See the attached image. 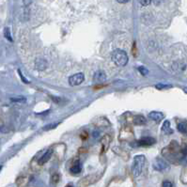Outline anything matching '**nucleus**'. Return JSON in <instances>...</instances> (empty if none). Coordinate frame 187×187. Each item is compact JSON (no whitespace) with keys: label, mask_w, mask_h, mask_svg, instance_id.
I'll list each match as a JSON object with an SVG mask.
<instances>
[{"label":"nucleus","mask_w":187,"mask_h":187,"mask_svg":"<svg viewBox=\"0 0 187 187\" xmlns=\"http://www.w3.org/2000/svg\"><path fill=\"white\" fill-rule=\"evenodd\" d=\"M112 61L119 67H123L128 63V56L125 51L121 49H116L111 55Z\"/></svg>","instance_id":"nucleus-1"},{"label":"nucleus","mask_w":187,"mask_h":187,"mask_svg":"<svg viewBox=\"0 0 187 187\" xmlns=\"http://www.w3.org/2000/svg\"><path fill=\"white\" fill-rule=\"evenodd\" d=\"M146 158L144 155H137L134 159V164L132 167V172L135 177H138L142 173L143 167L145 166Z\"/></svg>","instance_id":"nucleus-2"},{"label":"nucleus","mask_w":187,"mask_h":187,"mask_svg":"<svg viewBox=\"0 0 187 187\" xmlns=\"http://www.w3.org/2000/svg\"><path fill=\"white\" fill-rule=\"evenodd\" d=\"M85 80V75L84 74L79 73L76 74L72 75L71 77L69 78V84L70 86L74 87V86H79L80 84H82Z\"/></svg>","instance_id":"nucleus-3"},{"label":"nucleus","mask_w":187,"mask_h":187,"mask_svg":"<svg viewBox=\"0 0 187 187\" xmlns=\"http://www.w3.org/2000/svg\"><path fill=\"white\" fill-rule=\"evenodd\" d=\"M97 180H98V177H96V175H88V176L80 180L78 184H79V187H87L91 183L95 182Z\"/></svg>","instance_id":"nucleus-4"},{"label":"nucleus","mask_w":187,"mask_h":187,"mask_svg":"<svg viewBox=\"0 0 187 187\" xmlns=\"http://www.w3.org/2000/svg\"><path fill=\"white\" fill-rule=\"evenodd\" d=\"M133 136H134V133L130 127H125L120 131V139L122 141H128V140L133 138Z\"/></svg>","instance_id":"nucleus-5"},{"label":"nucleus","mask_w":187,"mask_h":187,"mask_svg":"<svg viewBox=\"0 0 187 187\" xmlns=\"http://www.w3.org/2000/svg\"><path fill=\"white\" fill-rule=\"evenodd\" d=\"M168 167V165L163 159H156L153 163V168L157 171H163Z\"/></svg>","instance_id":"nucleus-6"},{"label":"nucleus","mask_w":187,"mask_h":187,"mask_svg":"<svg viewBox=\"0 0 187 187\" xmlns=\"http://www.w3.org/2000/svg\"><path fill=\"white\" fill-rule=\"evenodd\" d=\"M106 80V74H104L102 71H97L94 75H93V81L95 84H101L103 83Z\"/></svg>","instance_id":"nucleus-7"},{"label":"nucleus","mask_w":187,"mask_h":187,"mask_svg":"<svg viewBox=\"0 0 187 187\" xmlns=\"http://www.w3.org/2000/svg\"><path fill=\"white\" fill-rule=\"evenodd\" d=\"M155 143V139L153 137H144L137 141V145L141 147H146V146H151Z\"/></svg>","instance_id":"nucleus-8"},{"label":"nucleus","mask_w":187,"mask_h":187,"mask_svg":"<svg viewBox=\"0 0 187 187\" xmlns=\"http://www.w3.org/2000/svg\"><path fill=\"white\" fill-rule=\"evenodd\" d=\"M111 142V137L109 135H106L102 139H101V143H102V153H106L108 149L109 145Z\"/></svg>","instance_id":"nucleus-9"},{"label":"nucleus","mask_w":187,"mask_h":187,"mask_svg":"<svg viewBox=\"0 0 187 187\" xmlns=\"http://www.w3.org/2000/svg\"><path fill=\"white\" fill-rule=\"evenodd\" d=\"M149 117L151 120L156 121V122H160L161 120H164V115L161 112H158V111H151L149 114Z\"/></svg>","instance_id":"nucleus-10"},{"label":"nucleus","mask_w":187,"mask_h":187,"mask_svg":"<svg viewBox=\"0 0 187 187\" xmlns=\"http://www.w3.org/2000/svg\"><path fill=\"white\" fill-rule=\"evenodd\" d=\"M35 67H36V69L39 70V71H43V70H45L46 67H47V62H46L44 58L40 57L35 61Z\"/></svg>","instance_id":"nucleus-11"},{"label":"nucleus","mask_w":187,"mask_h":187,"mask_svg":"<svg viewBox=\"0 0 187 187\" xmlns=\"http://www.w3.org/2000/svg\"><path fill=\"white\" fill-rule=\"evenodd\" d=\"M52 153H53L52 149H49V150L46 151V153L39 159V165H40V166H42V165H44L46 162H48L49 159H50L51 156H52Z\"/></svg>","instance_id":"nucleus-12"},{"label":"nucleus","mask_w":187,"mask_h":187,"mask_svg":"<svg viewBox=\"0 0 187 187\" xmlns=\"http://www.w3.org/2000/svg\"><path fill=\"white\" fill-rule=\"evenodd\" d=\"M97 120H98V121H94V124H95L97 127H106V126H109V125H110L108 120L106 119V118H102V117H100V118H99Z\"/></svg>","instance_id":"nucleus-13"},{"label":"nucleus","mask_w":187,"mask_h":187,"mask_svg":"<svg viewBox=\"0 0 187 187\" xmlns=\"http://www.w3.org/2000/svg\"><path fill=\"white\" fill-rule=\"evenodd\" d=\"M146 119L145 117L141 116V115H137V116H135L134 117V123L137 126H141V125H144L146 124Z\"/></svg>","instance_id":"nucleus-14"},{"label":"nucleus","mask_w":187,"mask_h":187,"mask_svg":"<svg viewBox=\"0 0 187 187\" xmlns=\"http://www.w3.org/2000/svg\"><path fill=\"white\" fill-rule=\"evenodd\" d=\"M81 165H80V163L77 161L76 163H74V165L70 167V171H71L72 174H78L81 172Z\"/></svg>","instance_id":"nucleus-15"},{"label":"nucleus","mask_w":187,"mask_h":187,"mask_svg":"<svg viewBox=\"0 0 187 187\" xmlns=\"http://www.w3.org/2000/svg\"><path fill=\"white\" fill-rule=\"evenodd\" d=\"M162 130H163L164 133H166L167 135L172 134V130L170 129V122H169V120H167V121L164 122L163 127H162Z\"/></svg>","instance_id":"nucleus-16"},{"label":"nucleus","mask_w":187,"mask_h":187,"mask_svg":"<svg viewBox=\"0 0 187 187\" xmlns=\"http://www.w3.org/2000/svg\"><path fill=\"white\" fill-rule=\"evenodd\" d=\"M178 130L182 134L187 133V122H182L178 124Z\"/></svg>","instance_id":"nucleus-17"},{"label":"nucleus","mask_w":187,"mask_h":187,"mask_svg":"<svg viewBox=\"0 0 187 187\" xmlns=\"http://www.w3.org/2000/svg\"><path fill=\"white\" fill-rule=\"evenodd\" d=\"M4 37L9 41H13V37H11V34H10V30L9 27H5L4 28Z\"/></svg>","instance_id":"nucleus-18"},{"label":"nucleus","mask_w":187,"mask_h":187,"mask_svg":"<svg viewBox=\"0 0 187 187\" xmlns=\"http://www.w3.org/2000/svg\"><path fill=\"white\" fill-rule=\"evenodd\" d=\"M11 102H26L27 99L25 97H14V98H11L10 99Z\"/></svg>","instance_id":"nucleus-19"},{"label":"nucleus","mask_w":187,"mask_h":187,"mask_svg":"<svg viewBox=\"0 0 187 187\" xmlns=\"http://www.w3.org/2000/svg\"><path fill=\"white\" fill-rule=\"evenodd\" d=\"M155 88L159 90H162V89H167V88H171V85H166V84H158L155 86Z\"/></svg>","instance_id":"nucleus-20"},{"label":"nucleus","mask_w":187,"mask_h":187,"mask_svg":"<svg viewBox=\"0 0 187 187\" xmlns=\"http://www.w3.org/2000/svg\"><path fill=\"white\" fill-rule=\"evenodd\" d=\"M56 126H57V123H56V124H54V123H52V124H48V125H46V126L43 127V130H44V131L52 130V129H55V128H56Z\"/></svg>","instance_id":"nucleus-21"},{"label":"nucleus","mask_w":187,"mask_h":187,"mask_svg":"<svg viewBox=\"0 0 187 187\" xmlns=\"http://www.w3.org/2000/svg\"><path fill=\"white\" fill-rule=\"evenodd\" d=\"M138 71L140 72V74H141L142 75H147L149 74V71L145 67H139L138 68Z\"/></svg>","instance_id":"nucleus-22"},{"label":"nucleus","mask_w":187,"mask_h":187,"mask_svg":"<svg viewBox=\"0 0 187 187\" xmlns=\"http://www.w3.org/2000/svg\"><path fill=\"white\" fill-rule=\"evenodd\" d=\"M139 2L142 6H149L151 2V0H139Z\"/></svg>","instance_id":"nucleus-23"},{"label":"nucleus","mask_w":187,"mask_h":187,"mask_svg":"<svg viewBox=\"0 0 187 187\" xmlns=\"http://www.w3.org/2000/svg\"><path fill=\"white\" fill-rule=\"evenodd\" d=\"M162 187H173V185H172V183H171L170 182H168V181H165V182H163Z\"/></svg>","instance_id":"nucleus-24"},{"label":"nucleus","mask_w":187,"mask_h":187,"mask_svg":"<svg viewBox=\"0 0 187 187\" xmlns=\"http://www.w3.org/2000/svg\"><path fill=\"white\" fill-rule=\"evenodd\" d=\"M58 179H59V177H58V175L57 174H54L53 175V177H52V182L56 183L58 182Z\"/></svg>","instance_id":"nucleus-25"},{"label":"nucleus","mask_w":187,"mask_h":187,"mask_svg":"<svg viewBox=\"0 0 187 187\" xmlns=\"http://www.w3.org/2000/svg\"><path fill=\"white\" fill-rule=\"evenodd\" d=\"M163 1H164V0H151V2H153L154 5H156V6H158L159 4H161Z\"/></svg>","instance_id":"nucleus-26"},{"label":"nucleus","mask_w":187,"mask_h":187,"mask_svg":"<svg viewBox=\"0 0 187 187\" xmlns=\"http://www.w3.org/2000/svg\"><path fill=\"white\" fill-rule=\"evenodd\" d=\"M18 73H19V74H20V76H21V79H22L23 81H24L25 83H27H27H28V81H27V79L24 77V76H23V74H21V72H20V71H18Z\"/></svg>","instance_id":"nucleus-27"},{"label":"nucleus","mask_w":187,"mask_h":187,"mask_svg":"<svg viewBox=\"0 0 187 187\" xmlns=\"http://www.w3.org/2000/svg\"><path fill=\"white\" fill-rule=\"evenodd\" d=\"M117 1H118L119 3H121V4H125L127 2H129L130 0H117Z\"/></svg>","instance_id":"nucleus-28"},{"label":"nucleus","mask_w":187,"mask_h":187,"mask_svg":"<svg viewBox=\"0 0 187 187\" xmlns=\"http://www.w3.org/2000/svg\"><path fill=\"white\" fill-rule=\"evenodd\" d=\"M183 91H184L185 93H187V88H183Z\"/></svg>","instance_id":"nucleus-29"},{"label":"nucleus","mask_w":187,"mask_h":187,"mask_svg":"<svg viewBox=\"0 0 187 187\" xmlns=\"http://www.w3.org/2000/svg\"><path fill=\"white\" fill-rule=\"evenodd\" d=\"M66 187H74V186H73V185H67Z\"/></svg>","instance_id":"nucleus-30"},{"label":"nucleus","mask_w":187,"mask_h":187,"mask_svg":"<svg viewBox=\"0 0 187 187\" xmlns=\"http://www.w3.org/2000/svg\"><path fill=\"white\" fill-rule=\"evenodd\" d=\"M1 169H2V167H1V166H0V171H1Z\"/></svg>","instance_id":"nucleus-31"}]
</instances>
